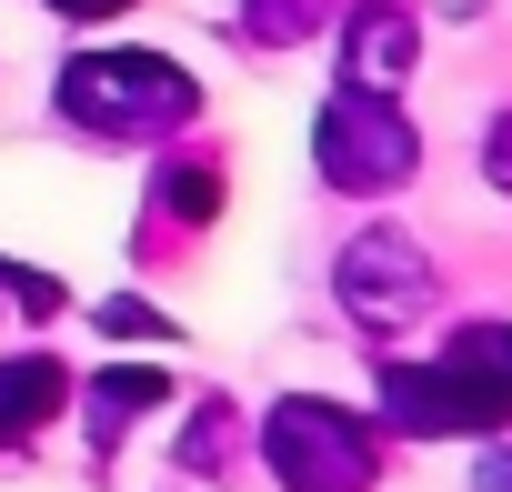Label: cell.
Here are the masks:
<instances>
[{"mask_svg":"<svg viewBox=\"0 0 512 492\" xmlns=\"http://www.w3.org/2000/svg\"><path fill=\"white\" fill-rule=\"evenodd\" d=\"M482 492H512V462H482Z\"/></svg>","mask_w":512,"mask_h":492,"instance_id":"30bf717a","label":"cell"},{"mask_svg":"<svg viewBox=\"0 0 512 492\" xmlns=\"http://www.w3.org/2000/svg\"><path fill=\"white\" fill-rule=\"evenodd\" d=\"M322 171H332L342 191H392V181L412 171V131L392 121V101H372V91L332 101V111H322Z\"/></svg>","mask_w":512,"mask_h":492,"instance_id":"3957f363","label":"cell"},{"mask_svg":"<svg viewBox=\"0 0 512 492\" xmlns=\"http://www.w3.org/2000/svg\"><path fill=\"white\" fill-rule=\"evenodd\" d=\"M382 402L412 432H492V422H512V332H492V322L462 332L432 372H392Z\"/></svg>","mask_w":512,"mask_h":492,"instance_id":"6da1fadb","label":"cell"},{"mask_svg":"<svg viewBox=\"0 0 512 492\" xmlns=\"http://www.w3.org/2000/svg\"><path fill=\"white\" fill-rule=\"evenodd\" d=\"M482 171H492V181H502V191H512V111H502V121H492V141H482Z\"/></svg>","mask_w":512,"mask_h":492,"instance_id":"ba28073f","label":"cell"},{"mask_svg":"<svg viewBox=\"0 0 512 492\" xmlns=\"http://www.w3.org/2000/svg\"><path fill=\"white\" fill-rule=\"evenodd\" d=\"M342 292H352V312H362L372 332H392V322H412V312L432 302V272H422V252H412L402 231H372V241L342 252Z\"/></svg>","mask_w":512,"mask_h":492,"instance_id":"277c9868","label":"cell"},{"mask_svg":"<svg viewBox=\"0 0 512 492\" xmlns=\"http://www.w3.org/2000/svg\"><path fill=\"white\" fill-rule=\"evenodd\" d=\"M272 462H282L292 492H362L372 482V432L352 412L292 402V412H272Z\"/></svg>","mask_w":512,"mask_h":492,"instance_id":"7a4b0ae2","label":"cell"},{"mask_svg":"<svg viewBox=\"0 0 512 492\" xmlns=\"http://www.w3.org/2000/svg\"><path fill=\"white\" fill-rule=\"evenodd\" d=\"M51 402H61V362H11L0 372V442H21Z\"/></svg>","mask_w":512,"mask_h":492,"instance_id":"52a82bcc","label":"cell"},{"mask_svg":"<svg viewBox=\"0 0 512 492\" xmlns=\"http://www.w3.org/2000/svg\"><path fill=\"white\" fill-rule=\"evenodd\" d=\"M51 11H71V21H101V11H121V0H51Z\"/></svg>","mask_w":512,"mask_h":492,"instance_id":"9c48e42d","label":"cell"},{"mask_svg":"<svg viewBox=\"0 0 512 492\" xmlns=\"http://www.w3.org/2000/svg\"><path fill=\"white\" fill-rule=\"evenodd\" d=\"M402 71H412V11H402V0H362V21H352V81L382 91Z\"/></svg>","mask_w":512,"mask_h":492,"instance_id":"8992f818","label":"cell"},{"mask_svg":"<svg viewBox=\"0 0 512 492\" xmlns=\"http://www.w3.org/2000/svg\"><path fill=\"white\" fill-rule=\"evenodd\" d=\"M71 111L81 121H111V111H161V121H181L191 111V81L181 71H161V61H81L71 71Z\"/></svg>","mask_w":512,"mask_h":492,"instance_id":"5b68a950","label":"cell"}]
</instances>
